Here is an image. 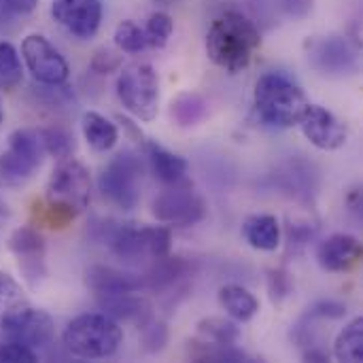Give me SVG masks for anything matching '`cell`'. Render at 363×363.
I'll return each instance as SVG.
<instances>
[{
    "instance_id": "6da1fadb",
    "label": "cell",
    "mask_w": 363,
    "mask_h": 363,
    "mask_svg": "<svg viewBox=\"0 0 363 363\" xmlns=\"http://www.w3.org/2000/svg\"><path fill=\"white\" fill-rule=\"evenodd\" d=\"M259 45L262 36L255 21L238 11H228L219 15L211 23V30L206 34V53L211 62L228 72L245 70Z\"/></svg>"
},
{
    "instance_id": "7a4b0ae2",
    "label": "cell",
    "mask_w": 363,
    "mask_h": 363,
    "mask_svg": "<svg viewBox=\"0 0 363 363\" xmlns=\"http://www.w3.org/2000/svg\"><path fill=\"white\" fill-rule=\"evenodd\" d=\"M96 238L104 242L115 257L123 264H145L157 262L170 255V230L162 225L151 228H134L128 223L98 221Z\"/></svg>"
},
{
    "instance_id": "3957f363",
    "label": "cell",
    "mask_w": 363,
    "mask_h": 363,
    "mask_svg": "<svg viewBox=\"0 0 363 363\" xmlns=\"http://www.w3.org/2000/svg\"><path fill=\"white\" fill-rule=\"evenodd\" d=\"M253 102L259 119L272 128H291L311 104L298 83L283 72H266L255 83Z\"/></svg>"
},
{
    "instance_id": "277c9868",
    "label": "cell",
    "mask_w": 363,
    "mask_h": 363,
    "mask_svg": "<svg viewBox=\"0 0 363 363\" xmlns=\"http://www.w3.org/2000/svg\"><path fill=\"white\" fill-rule=\"evenodd\" d=\"M64 349L79 359H106L117 353L123 332L117 321L104 313H85L68 323L64 330Z\"/></svg>"
},
{
    "instance_id": "5b68a950",
    "label": "cell",
    "mask_w": 363,
    "mask_h": 363,
    "mask_svg": "<svg viewBox=\"0 0 363 363\" xmlns=\"http://www.w3.org/2000/svg\"><path fill=\"white\" fill-rule=\"evenodd\" d=\"M117 96L140 121H153L160 111V79L151 64H130L117 79Z\"/></svg>"
},
{
    "instance_id": "8992f818",
    "label": "cell",
    "mask_w": 363,
    "mask_h": 363,
    "mask_svg": "<svg viewBox=\"0 0 363 363\" xmlns=\"http://www.w3.org/2000/svg\"><path fill=\"white\" fill-rule=\"evenodd\" d=\"M143 185V162L136 153L123 151L115 155L98 179L102 196L117 208L132 211L138 204Z\"/></svg>"
},
{
    "instance_id": "52a82bcc",
    "label": "cell",
    "mask_w": 363,
    "mask_h": 363,
    "mask_svg": "<svg viewBox=\"0 0 363 363\" xmlns=\"http://www.w3.org/2000/svg\"><path fill=\"white\" fill-rule=\"evenodd\" d=\"M43 143L34 130H15L9 136V145L0 155V181L4 185L26 183L43 164Z\"/></svg>"
},
{
    "instance_id": "ba28073f",
    "label": "cell",
    "mask_w": 363,
    "mask_h": 363,
    "mask_svg": "<svg viewBox=\"0 0 363 363\" xmlns=\"http://www.w3.org/2000/svg\"><path fill=\"white\" fill-rule=\"evenodd\" d=\"M91 198V177L89 170L72 157L60 160L49 183H47V202L60 204L72 213L87 208Z\"/></svg>"
},
{
    "instance_id": "9c48e42d",
    "label": "cell",
    "mask_w": 363,
    "mask_h": 363,
    "mask_svg": "<svg viewBox=\"0 0 363 363\" xmlns=\"http://www.w3.org/2000/svg\"><path fill=\"white\" fill-rule=\"evenodd\" d=\"M153 215L162 223L187 228L204 219L206 204L189 185L174 183L153 200Z\"/></svg>"
},
{
    "instance_id": "30bf717a",
    "label": "cell",
    "mask_w": 363,
    "mask_h": 363,
    "mask_svg": "<svg viewBox=\"0 0 363 363\" xmlns=\"http://www.w3.org/2000/svg\"><path fill=\"white\" fill-rule=\"evenodd\" d=\"M21 55L30 74L43 85H62L68 79V62L40 34H30L21 43Z\"/></svg>"
},
{
    "instance_id": "8fae6325",
    "label": "cell",
    "mask_w": 363,
    "mask_h": 363,
    "mask_svg": "<svg viewBox=\"0 0 363 363\" xmlns=\"http://www.w3.org/2000/svg\"><path fill=\"white\" fill-rule=\"evenodd\" d=\"M308 62L315 70L328 77H349L359 68L355 47L342 36L313 40L308 49Z\"/></svg>"
},
{
    "instance_id": "7c38bea8",
    "label": "cell",
    "mask_w": 363,
    "mask_h": 363,
    "mask_svg": "<svg viewBox=\"0 0 363 363\" xmlns=\"http://www.w3.org/2000/svg\"><path fill=\"white\" fill-rule=\"evenodd\" d=\"M53 19L72 36L87 40L91 38L102 21V2L100 0H53L51 2Z\"/></svg>"
},
{
    "instance_id": "4fadbf2b",
    "label": "cell",
    "mask_w": 363,
    "mask_h": 363,
    "mask_svg": "<svg viewBox=\"0 0 363 363\" xmlns=\"http://www.w3.org/2000/svg\"><path fill=\"white\" fill-rule=\"evenodd\" d=\"M298 123L302 125L304 136L317 149H323V151H336L345 147L347 136H349L347 125L332 111L319 104H308Z\"/></svg>"
},
{
    "instance_id": "5bb4252c",
    "label": "cell",
    "mask_w": 363,
    "mask_h": 363,
    "mask_svg": "<svg viewBox=\"0 0 363 363\" xmlns=\"http://www.w3.org/2000/svg\"><path fill=\"white\" fill-rule=\"evenodd\" d=\"M363 257L362 242L351 234H334L317 249V262L328 272H349Z\"/></svg>"
},
{
    "instance_id": "9a60e30c",
    "label": "cell",
    "mask_w": 363,
    "mask_h": 363,
    "mask_svg": "<svg viewBox=\"0 0 363 363\" xmlns=\"http://www.w3.org/2000/svg\"><path fill=\"white\" fill-rule=\"evenodd\" d=\"M9 249L15 253L21 272L32 283L45 274V240L34 228H19L9 238Z\"/></svg>"
},
{
    "instance_id": "2e32d148",
    "label": "cell",
    "mask_w": 363,
    "mask_h": 363,
    "mask_svg": "<svg viewBox=\"0 0 363 363\" xmlns=\"http://www.w3.org/2000/svg\"><path fill=\"white\" fill-rule=\"evenodd\" d=\"M87 285L98 296L134 294L145 289V274H134L108 266H91L87 270Z\"/></svg>"
},
{
    "instance_id": "e0dca14e",
    "label": "cell",
    "mask_w": 363,
    "mask_h": 363,
    "mask_svg": "<svg viewBox=\"0 0 363 363\" xmlns=\"http://www.w3.org/2000/svg\"><path fill=\"white\" fill-rule=\"evenodd\" d=\"M6 334H9L15 342H21V345H26L28 349L38 351V349H47V347L53 342L55 328H53L51 317H49L45 311L30 308V313H28L13 330H9Z\"/></svg>"
},
{
    "instance_id": "ac0fdd59",
    "label": "cell",
    "mask_w": 363,
    "mask_h": 363,
    "mask_svg": "<svg viewBox=\"0 0 363 363\" xmlns=\"http://www.w3.org/2000/svg\"><path fill=\"white\" fill-rule=\"evenodd\" d=\"M100 311L111 317L113 321L138 323L145 325L151 317V306L145 298L132 294H113V296H98Z\"/></svg>"
},
{
    "instance_id": "d6986e66",
    "label": "cell",
    "mask_w": 363,
    "mask_h": 363,
    "mask_svg": "<svg viewBox=\"0 0 363 363\" xmlns=\"http://www.w3.org/2000/svg\"><path fill=\"white\" fill-rule=\"evenodd\" d=\"M30 300L26 298L21 285L6 272H0V330H13L28 313Z\"/></svg>"
},
{
    "instance_id": "ffe728a7",
    "label": "cell",
    "mask_w": 363,
    "mask_h": 363,
    "mask_svg": "<svg viewBox=\"0 0 363 363\" xmlns=\"http://www.w3.org/2000/svg\"><path fill=\"white\" fill-rule=\"evenodd\" d=\"M242 234L257 251H277L281 245V225L272 215H251L242 225Z\"/></svg>"
},
{
    "instance_id": "44dd1931",
    "label": "cell",
    "mask_w": 363,
    "mask_h": 363,
    "mask_svg": "<svg viewBox=\"0 0 363 363\" xmlns=\"http://www.w3.org/2000/svg\"><path fill=\"white\" fill-rule=\"evenodd\" d=\"M147 153H149V162H151V168H153V174L166 183V185H174V183H183L185 181V174H187V160L155 145V143H149L147 145Z\"/></svg>"
},
{
    "instance_id": "7402d4cb",
    "label": "cell",
    "mask_w": 363,
    "mask_h": 363,
    "mask_svg": "<svg viewBox=\"0 0 363 363\" xmlns=\"http://www.w3.org/2000/svg\"><path fill=\"white\" fill-rule=\"evenodd\" d=\"M81 130H83V136L87 140V145L98 151V153H104V151H111L117 140H119V130L115 123H111L104 115L100 113H85L83 115V121H81Z\"/></svg>"
},
{
    "instance_id": "603a6c76",
    "label": "cell",
    "mask_w": 363,
    "mask_h": 363,
    "mask_svg": "<svg viewBox=\"0 0 363 363\" xmlns=\"http://www.w3.org/2000/svg\"><path fill=\"white\" fill-rule=\"evenodd\" d=\"M219 302L225 308V313L236 319V321H251L257 311H259V302L257 298L240 285H225L219 291Z\"/></svg>"
},
{
    "instance_id": "cb8c5ba5",
    "label": "cell",
    "mask_w": 363,
    "mask_h": 363,
    "mask_svg": "<svg viewBox=\"0 0 363 363\" xmlns=\"http://www.w3.org/2000/svg\"><path fill=\"white\" fill-rule=\"evenodd\" d=\"M334 355L338 362L362 363L363 362V319H353L336 338Z\"/></svg>"
},
{
    "instance_id": "d4e9b609",
    "label": "cell",
    "mask_w": 363,
    "mask_h": 363,
    "mask_svg": "<svg viewBox=\"0 0 363 363\" xmlns=\"http://www.w3.org/2000/svg\"><path fill=\"white\" fill-rule=\"evenodd\" d=\"M208 111V104L206 100L200 96V94H181L174 102H172V119L181 125V128H189V125H196L204 119Z\"/></svg>"
},
{
    "instance_id": "484cf974",
    "label": "cell",
    "mask_w": 363,
    "mask_h": 363,
    "mask_svg": "<svg viewBox=\"0 0 363 363\" xmlns=\"http://www.w3.org/2000/svg\"><path fill=\"white\" fill-rule=\"evenodd\" d=\"M189 355L196 362H249V355L238 351L234 345H217V342H191Z\"/></svg>"
},
{
    "instance_id": "4316f807",
    "label": "cell",
    "mask_w": 363,
    "mask_h": 363,
    "mask_svg": "<svg viewBox=\"0 0 363 363\" xmlns=\"http://www.w3.org/2000/svg\"><path fill=\"white\" fill-rule=\"evenodd\" d=\"M23 70L17 49L2 40L0 43V89H13L21 83Z\"/></svg>"
},
{
    "instance_id": "83f0119b",
    "label": "cell",
    "mask_w": 363,
    "mask_h": 363,
    "mask_svg": "<svg viewBox=\"0 0 363 363\" xmlns=\"http://www.w3.org/2000/svg\"><path fill=\"white\" fill-rule=\"evenodd\" d=\"M198 330L208 342H217V345H236L240 338V330L236 323L225 321V319H217V317L200 321Z\"/></svg>"
},
{
    "instance_id": "f1b7e54d",
    "label": "cell",
    "mask_w": 363,
    "mask_h": 363,
    "mask_svg": "<svg viewBox=\"0 0 363 363\" xmlns=\"http://www.w3.org/2000/svg\"><path fill=\"white\" fill-rule=\"evenodd\" d=\"M172 30H174V21L168 13L164 11H157L149 17L147 26H145V38H147V45L155 47V49H162L168 45L170 36H172Z\"/></svg>"
},
{
    "instance_id": "f546056e",
    "label": "cell",
    "mask_w": 363,
    "mask_h": 363,
    "mask_svg": "<svg viewBox=\"0 0 363 363\" xmlns=\"http://www.w3.org/2000/svg\"><path fill=\"white\" fill-rule=\"evenodd\" d=\"M113 40L115 45L125 51V53H140L145 47H147V38H145V32L134 23V21H121L117 28H115V34H113Z\"/></svg>"
},
{
    "instance_id": "4dcf8cb0",
    "label": "cell",
    "mask_w": 363,
    "mask_h": 363,
    "mask_svg": "<svg viewBox=\"0 0 363 363\" xmlns=\"http://www.w3.org/2000/svg\"><path fill=\"white\" fill-rule=\"evenodd\" d=\"M38 138H40V143H43L45 153H49V155H53V157H57V160L70 157V153H72V149H74L72 138H70L64 130H60V128L40 130V132H38Z\"/></svg>"
},
{
    "instance_id": "1f68e13d",
    "label": "cell",
    "mask_w": 363,
    "mask_h": 363,
    "mask_svg": "<svg viewBox=\"0 0 363 363\" xmlns=\"http://www.w3.org/2000/svg\"><path fill=\"white\" fill-rule=\"evenodd\" d=\"M38 362V353L28 349L21 342H6L0 345V363H34Z\"/></svg>"
},
{
    "instance_id": "d6a6232c",
    "label": "cell",
    "mask_w": 363,
    "mask_h": 363,
    "mask_svg": "<svg viewBox=\"0 0 363 363\" xmlns=\"http://www.w3.org/2000/svg\"><path fill=\"white\" fill-rule=\"evenodd\" d=\"M168 340V330L164 323H145L143 325V345L149 353H157L164 349Z\"/></svg>"
},
{
    "instance_id": "836d02e7",
    "label": "cell",
    "mask_w": 363,
    "mask_h": 363,
    "mask_svg": "<svg viewBox=\"0 0 363 363\" xmlns=\"http://www.w3.org/2000/svg\"><path fill=\"white\" fill-rule=\"evenodd\" d=\"M274 9L291 19H304L313 11V0H272Z\"/></svg>"
},
{
    "instance_id": "e575fe53",
    "label": "cell",
    "mask_w": 363,
    "mask_h": 363,
    "mask_svg": "<svg viewBox=\"0 0 363 363\" xmlns=\"http://www.w3.org/2000/svg\"><path fill=\"white\" fill-rule=\"evenodd\" d=\"M308 315L315 319H342L347 315V306L334 300H323L317 302L313 308H308Z\"/></svg>"
},
{
    "instance_id": "d590c367",
    "label": "cell",
    "mask_w": 363,
    "mask_h": 363,
    "mask_svg": "<svg viewBox=\"0 0 363 363\" xmlns=\"http://www.w3.org/2000/svg\"><path fill=\"white\" fill-rule=\"evenodd\" d=\"M268 289H270L272 300H283V298H287L289 291H291L289 274L283 272V270H272L270 277H268Z\"/></svg>"
},
{
    "instance_id": "8d00e7d4",
    "label": "cell",
    "mask_w": 363,
    "mask_h": 363,
    "mask_svg": "<svg viewBox=\"0 0 363 363\" xmlns=\"http://www.w3.org/2000/svg\"><path fill=\"white\" fill-rule=\"evenodd\" d=\"M119 66V57L113 55L111 51H100L96 57H94V68L100 72V74H108L111 70H115Z\"/></svg>"
},
{
    "instance_id": "74e56055",
    "label": "cell",
    "mask_w": 363,
    "mask_h": 363,
    "mask_svg": "<svg viewBox=\"0 0 363 363\" xmlns=\"http://www.w3.org/2000/svg\"><path fill=\"white\" fill-rule=\"evenodd\" d=\"M0 4L17 15H28L36 9L38 0H0Z\"/></svg>"
},
{
    "instance_id": "f35d334b",
    "label": "cell",
    "mask_w": 363,
    "mask_h": 363,
    "mask_svg": "<svg viewBox=\"0 0 363 363\" xmlns=\"http://www.w3.org/2000/svg\"><path fill=\"white\" fill-rule=\"evenodd\" d=\"M304 359L306 362H330V355L325 351H321L319 347H311V351L304 353Z\"/></svg>"
},
{
    "instance_id": "ab89813d",
    "label": "cell",
    "mask_w": 363,
    "mask_h": 363,
    "mask_svg": "<svg viewBox=\"0 0 363 363\" xmlns=\"http://www.w3.org/2000/svg\"><path fill=\"white\" fill-rule=\"evenodd\" d=\"M2 117H4V115H2V106H0V123H2Z\"/></svg>"
}]
</instances>
